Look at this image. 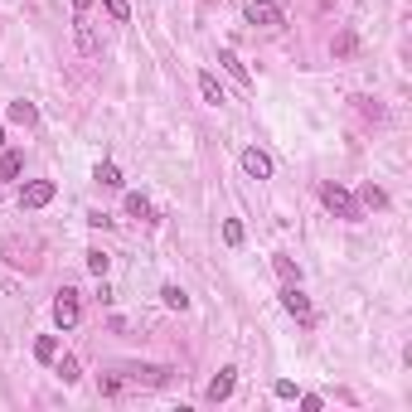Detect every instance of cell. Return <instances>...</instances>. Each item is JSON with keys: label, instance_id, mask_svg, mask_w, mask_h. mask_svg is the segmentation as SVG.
<instances>
[{"label": "cell", "instance_id": "10", "mask_svg": "<svg viewBox=\"0 0 412 412\" xmlns=\"http://www.w3.org/2000/svg\"><path fill=\"white\" fill-rule=\"evenodd\" d=\"M219 63H223V68H228V73H233L238 82H243V87H252V73H247V63H238V54H233V49H223Z\"/></svg>", "mask_w": 412, "mask_h": 412}, {"label": "cell", "instance_id": "7", "mask_svg": "<svg viewBox=\"0 0 412 412\" xmlns=\"http://www.w3.org/2000/svg\"><path fill=\"white\" fill-rule=\"evenodd\" d=\"M73 34H78V49H82V54H87V58H92V54H102V39H97V29L87 25L82 15H78V20H73Z\"/></svg>", "mask_w": 412, "mask_h": 412}, {"label": "cell", "instance_id": "13", "mask_svg": "<svg viewBox=\"0 0 412 412\" xmlns=\"http://www.w3.org/2000/svg\"><path fill=\"white\" fill-rule=\"evenodd\" d=\"M92 180H97L102 190H121V170H116L112 161H102V165H97V175H92Z\"/></svg>", "mask_w": 412, "mask_h": 412}, {"label": "cell", "instance_id": "20", "mask_svg": "<svg viewBox=\"0 0 412 412\" xmlns=\"http://www.w3.org/2000/svg\"><path fill=\"white\" fill-rule=\"evenodd\" d=\"M102 5H107V15L116 20V25H126V20H131V5H126V0H102Z\"/></svg>", "mask_w": 412, "mask_h": 412}, {"label": "cell", "instance_id": "25", "mask_svg": "<svg viewBox=\"0 0 412 412\" xmlns=\"http://www.w3.org/2000/svg\"><path fill=\"white\" fill-rule=\"evenodd\" d=\"M102 393H107V398H116V393H121V379H116V374H107V379H102Z\"/></svg>", "mask_w": 412, "mask_h": 412}, {"label": "cell", "instance_id": "12", "mask_svg": "<svg viewBox=\"0 0 412 412\" xmlns=\"http://www.w3.org/2000/svg\"><path fill=\"white\" fill-rule=\"evenodd\" d=\"M272 267H276V276H281L286 286H301V267H296L291 257H272Z\"/></svg>", "mask_w": 412, "mask_h": 412}, {"label": "cell", "instance_id": "1", "mask_svg": "<svg viewBox=\"0 0 412 412\" xmlns=\"http://www.w3.org/2000/svg\"><path fill=\"white\" fill-rule=\"evenodd\" d=\"M320 204H325L335 219H349V223L359 219V199L345 190V185H335V180H325V185H320Z\"/></svg>", "mask_w": 412, "mask_h": 412}, {"label": "cell", "instance_id": "26", "mask_svg": "<svg viewBox=\"0 0 412 412\" xmlns=\"http://www.w3.org/2000/svg\"><path fill=\"white\" fill-rule=\"evenodd\" d=\"M272 393H276V398H296V384H291V379H281V384H276Z\"/></svg>", "mask_w": 412, "mask_h": 412}, {"label": "cell", "instance_id": "3", "mask_svg": "<svg viewBox=\"0 0 412 412\" xmlns=\"http://www.w3.org/2000/svg\"><path fill=\"white\" fill-rule=\"evenodd\" d=\"M247 25L281 29V25H286V15H281V5H272V0H252V5H247Z\"/></svg>", "mask_w": 412, "mask_h": 412}, {"label": "cell", "instance_id": "15", "mask_svg": "<svg viewBox=\"0 0 412 412\" xmlns=\"http://www.w3.org/2000/svg\"><path fill=\"white\" fill-rule=\"evenodd\" d=\"M126 214H131L136 223H146L151 219V199H146V194H126Z\"/></svg>", "mask_w": 412, "mask_h": 412}, {"label": "cell", "instance_id": "19", "mask_svg": "<svg viewBox=\"0 0 412 412\" xmlns=\"http://www.w3.org/2000/svg\"><path fill=\"white\" fill-rule=\"evenodd\" d=\"M107 267H112V257L102 252V247H92V252H87V272H92V276H107Z\"/></svg>", "mask_w": 412, "mask_h": 412}, {"label": "cell", "instance_id": "8", "mask_svg": "<svg viewBox=\"0 0 412 412\" xmlns=\"http://www.w3.org/2000/svg\"><path fill=\"white\" fill-rule=\"evenodd\" d=\"M281 305H286V315H296V320H310V301H305L301 286H286V291H281Z\"/></svg>", "mask_w": 412, "mask_h": 412}, {"label": "cell", "instance_id": "23", "mask_svg": "<svg viewBox=\"0 0 412 412\" xmlns=\"http://www.w3.org/2000/svg\"><path fill=\"white\" fill-rule=\"evenodd\" d=\"M354 102H359V112H364V116H384V107H379L374 97H354Z\"/></svg>", "mask_w": 412, "mask_h": 412}, {"label": "cell", "instance_id": "16", "mask_svg": "<svg viewBox=\"0 0 412 412\" xmlns=\"http://www.w3.org/2000/svg\"><path fill=\"white\" fill-rule=\"evenodd\" d=\"M10 121H20V126H34V121H39L34 102H10Z\"/></svg>", "mask_w": 412, "mask_h": 412}, {"label": "cell", "instance_id": "27", "mask_svg": "<svg viewBox=\"0 0 412 412\" xmlns=\"http://www.w3.org/2000/svg\"><path fill=\"white\" fill-rule=\"evenodd\" d=\"M87 5H92V0H73V10H78V15H82V10H87Z\"/></svg>", "mask_w": 412, "mask_h": 412}, {"label": "cell", "instance_id": "17", "mask_svg": "<svg viewBox=\"0 0 412 412\" xmlns=\"http://www.w3.org/2000/svg\"><path fill=\"white\" fill-rule=\"evenodd\" d=\"M161 301L170 305V310H190V296H185L180 286H161Z\"/></svg>", "mask_w": 412, "mask_h": 412}, {"label": "cell", "instance_id": "18", "mask_svg": "<svg viewBox=\"0 0 412 412\" xmlns=\"http://www.w3.org/2000/svg\"><path fill=\"white\" fill-rule=\"evenodd\" d=\"M58 379H63V384H78V379H82V369H78V359H73V354L58 359Z\"/></svg>", "mask_w": 412, "mask_h": 412}, {"label": "cell", "instance_id": "2", "mask_svg": "<svg viewBox=\"0 0 412 412\" xmlns=\"http://www.w3.org/2000/svg\"><path fill=\"white\" fill-rule=\"evenodd\" d=\"M54 320H58V330H73V325L82 320V305H78V291H73V286H63V291H58Z\"/></svg>", "mask_w": 412, "mask_h": 412}, {"label": "cell", "instance_id": "21", "mask_svg": "<svg viewBox=\"0 0 412 412\" xmlns=\"http://www.w3.org/2000/svg\"><path fill=\"white\" fill-rule=\"evenodd\" d=\"M223 243H228V247H238V243H243V223H238V219H228V223H223Z\"/></svg>", "mask_w": 412, "mask_h": 412}, {"label": "cell", "instance_id": "4", "mask_svg": "<svg viewBox=\"0 0 412 412\" xmlns=\"http://www.w3.org/2000/svg\"><path fill=\"white\" fill-rule=\"evenodd\" d=\"M49 199H54V180H29L20 190V209H44Z\"/></svg>", "mask_w": 412, "mask_h": 412}, {"label": "cell", "instance_id": "22", "mask_svg": "<svg viewBox=\"0 0 412 412\" xmlns=\"http://www.w3.org/2000/svg\"><path fill=\"white\" fill-rule=\"evenodd\" d=\"M364 204H369V209H384V204H388V194L379 190V185H364Z\"/></svg>", "mask_w": 412, "mask_h": 412}, {"label": "cell", "instance_id": "11", "mask_svg": "<svg viewBox=\"0 0 412 412\" xmlns=\"http://www.w3.org/2000/svg\"><path fill=\"white\" fill-rule=\"evenodd\" d=\"M20 170H25V151H5L0 156V180H15Z\"/></svg>", "mask_w": 412, "mask_h": 412}, {"label": "cell", "instance_id": "28", "mask_svg": "<svg viewBox=\"0 0 412 412\" xmlns=\"http://www.w3.org/2000/svg\"><path fill=\"white\" fill-rule=\"evenodd\" d=\"M0 146H5V131H0Z\"/></svg>", "mask_w": 412, "mask_h": 412}, {"label": "cell", "instance_id": "24", "mask_svg": "<svg viewBox=\"0 0 412 412\" xmlns=\"http://www.w3.org/2000/svg\"><path fill=\"white\" fill-rule=\"evenodd\" d=\"M335 54H340V58L354 54V34H340V39H335Z\"/></svg>", "mask_w": 412, "mask_h": 412}, {"label": "cell", "instance_id": "9", "mask_svg": "<svg viewBox=\"0 0 412 412\" xmlns=\"http://www.w3.org/2000/svg\"><path fill=\"white\" fill-rule=\"evenodd\" d=\"M199 97H204V102H209V107H223V102H228V97H223V82L214 78V73H209V68H204V73H199Z\"/></svg>", "mask_w": 412, "mask_h": 412}, {"label": "cell", "instance_id": "5", "mask_svg": "<svg viewBox=\"0 0 412 412\" xmlns=\"http://www.w3.org/2000/svg\"><path fill=\"white\" fill-rule=\"evenodd\" d=\"M243 175H252V180H272V156L257 151V146H247L243 151Z\"/></svg>", "mask_w": 412, "mask_h": 412}, {"label": "cell", "instance_id": "6", "mask_svg": "<svg viewBox=\"0 0 412 412\" xmlns=\"http://www.w3.org/2000/svg\"><path fill=\"white\" fill-rule=\"evenodd\" d=\"M233 384H238V369H219V379L209 384L204 398H209V403H228V398H233Z\"/></svg>", "mask_w": 412, "mask_h": 412}, {"label": "cell", "instance_id": "14", "mask_svg": "<svg viewBox=\"0 0 412 412\" xmlns=\"http://www.w3.org/2000/svg\"><path fill=\"white\" fill-rule=\"evenodd\" d=\"M34 359H39V364H54L58 359V340L54 335H39V340H34Z\"/></svg>", "mask_w": 412, "mask_h": 412}]
</instances>
